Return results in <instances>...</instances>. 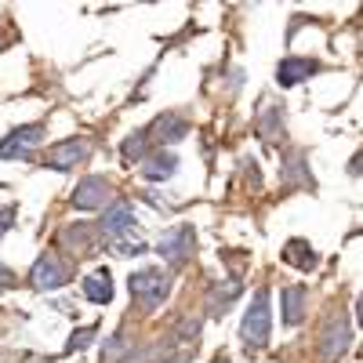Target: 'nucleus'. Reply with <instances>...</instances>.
Wrapping results in <instances>:
<instances>
[{
    "label": "nucleus",
    "instance_id": "1",
    "mask_svg": "<svg viewBox=\"0 0 363 363\" xmlns=\"http://www.w3.org/2000/svg\"><path fill=\"white\" fill-rule=\"evenodd\" d=\"M128 291L138 301L142 313H157L171 298V272H164L157 265H142V269H135L128 277Z\"/></svg>",
    "mask_w": 363,
    "mask_h": 363
},
{
    "label": "nucleus",
    "instance_id": "2",
    "mask_svg": "<svg viewBox=\"0 0 363 363\" xmlns=\"http://www.w3.org/2000/svg\"><path fill=\"white\" fill-rule=\"evenodd\" d=\"M269 330H272V316H269V291L258 287L255 298L247 301L244 323H240V342H244V352L255 356L269 345Z\"/></svg>",
    "mask_w": 363,
    "mask_h": 363
},
{
    "label": "nucleus",
    "instance_id": "3",
    "mask_svg": "<svg viewBox=\"0 0 363 363\" xmlns=\"http://www.w3.org/2000/svg\"><path fill=\"white\" fill-rule=\"evenodd\" d=\"M320 356L327 359V363H338L342 356H345V349H349V342H352V327H349V316H345V309H330L323 320H320Z\"/></svg>",
    "mask_w": 363,
    "mask_h": 363
},
{
    "label": "nucleus",
    "instance_id": "4",
    "mask_svg": "<svg viewBox=\"0 0 363 363\" xmlns=\"http://www.w3.org/2000/svg\"><path fill=\"white\" fill-rule=\"evenodd\" d=\"M157 255H160L171 269H182V265L196 255V225H189V222L171 225V229L157 240Z\"/></svg>",
    "mask_w": 363,
    "mask_h": 363
},
{
    "label": "nucleus",
    "instance_id": "5",
    "mask_svg": "<svg viewBox=\"0 0 363 363\" xmlns=\"http://www.w3.org/2000/svg\"><path fill=\"white\" fill-rule=\"evenodd\" d=\"M48 138V124L37 120V124H22V128H11L8 138L0 142V160H33V153L44 145Z\"/></svg>",
    "mask_w": 363,
    "mask_h": 363
},
{
    "label": "nucleus",
    "instance_id": "6",
    "mask_svg": "<svg viewBox=\"0 0 363 363\" xmlns=\"http://www.w3.org/2000/svg\"><path fill=\"white\" fill-rule=\"evenodd\" d=\"M99 236L106 244H120V240H138V218L131 200H113L99 222Z\"/></svg>",
    "mask_w": 363,
    "mask_h": 363
},
{
    "label": "nucleus",
    "instance_id": "7",
    "mask_svg": "<svg viewBox=\"0 0 363 363\" xmlns=\"http://www.w3.org/2000/svg\"><path fill=\"white\" fill-rule=\"evenodd\" d=\"M69 277H73V269H69V262H62L58 255H40L37 262H33V269H29V277H26V284L33 287V291H58V287H66L69 284Z\"/></svg>",
    "mask_w": 363,
    "mask_h": 363
},
{
    "label": "nucleus",
    "instance_id": "8",
    "mask_svg": "<svg viewBox=\"0 0 363 363\" xmlns=\"http://www.w3.org/2000/svg\"><path fill=\"white\" fill-rule=\"evenodd\" d=\"M69 203L77 211H102V207H109L113 203V182L106 174H84L77 182Z\"/></svg>",
    "mask_w": 363,
    "mask_h": 363
},
{
    "label": "nucleus",
    "instance_id": "9",
    "mask_svg": "<svg viewBox=\"0 0 363 363\" xmlns=\"http://www.w3.org/2000/svg\"><path fill=\"white\" fill-rule=\"evenodd\" d=\"M284 109H287L284 102L265 99L262 109L255 113V131H258V138H262L265 145H280V142H287V113H284Z\"/></svg>",
    "mask_w": 363,
    "mask_h": 363
},
{
    "label": "nucleus",
    "instance_id": "10",
    "mask_svg": "<svg viewBox=\"0 0 363 363\" xmlns=\"http://www.w3.org/2000/svg\"><path fill=\"white\" fill-rule=\"evenodd\" d=\"M145 135H149V142L160 145V149L178 145L182 138H189V116H186V113L167 109V113H160V116L153 120V124L145 128Z\"/></svg>",
    "mask_w": 363,
    "mask_h": 363
},
{
    "label": "nucleus",
    "instance_id": "11",
    "mask_svg": "<svg viewBox=\"0 0 363 363\" xmlns=\"http://www.w3.org/2000/svg\"><path fill=\"white\" fill-rule=\"evenodd\" d=\"M87 157H91V142L87 138H62V142H55L48 153H44V167L73 171V167L87 164Z\"/></svg>",
    "mask_w": 363,
    "mask_h": 363
},
{
    "label": "nucleus",
    "instance_id": "12",
    "mask_svg": "<svg viewBox=\"0 0 363 363\" xmlns=\"http://www.w3.org/2000/svg\"><path fill=\"white\" fill-rule=\"evenodd\" d=\"M280 186L284 189H313L316 193V178L309 171V157L306 149H287L280 160Z\"/></svg>",
    "mask_w": 363,
    "mask_h": 363
},
{
    "label": "nucleus",
    "instance_id": "13",
    "mask_svg": "<svg viewBox=\"0 0 363 363\" xmlns=\"http://www.w3.org/2000/svg\"><path fill=\"white\" fill-rule=\"evenodd\" d=\"M58 244L69 247L80 258H91V251H95V244H99V225L95 222H73V225H66L62 233H58Z\"/></svg>",
    "mask_w": 363,
    "mask_h": 363
},
{
    "label": "nucleus",
    "instance_id": "14",
    "mask_svg": "<svg viewBox=\"0 0 363 363\" xmlns=\"http://www.w3.org/2000/svg\"><path fill=\"white\" fill-rule=\"evenodd\" d=\"M280 316H284V327H298L309 313V284H287L280 291Z\"/></svg>",
    "mask_w": 363,
    "mask_h": 363
},
{
    "label": "nucleus",
    "instance_id": "15",
    "mask_svg": "<svg viewBox=\"0 0 363 363\" xmlns=\"http://www.w3.org/2000/svg\"><path fill=\"white\" fill-rule=\"evenodd\" d=\"M323 66L316 62V58H301V55H287L284 62L277 66V84L280 87H294L301 80H313Z\"/></svg>",
    "mask_w": 363,
    "mask_h": 363
},
{
    "label": "nucleus",
    "instance_id": "16",
    "mask_svg": "<svg viewBox=\"0 0 363 363\" xmlns=\"http://www.w3.org/2000/svg\"><path fill=\"white\" fill-rule=\"evenodd\" d=\"M240 291H244V284H240V277H229V280H222V284H211V291H207V316H225L229 309H233V301L240 298Z\"/></svg>",
    "mask_w": 363,
    "mask_h": 363
},
{
    "label": "nucleus",
    "instance_id": "17",
    "mask_svg": "<svg viewBox=\"0 0 363 363\" xmlns=\"http://www.w3.org/2000/svg\"><path fill=\"white\" fill-rule=\"evenodd\" d=\"M138 171H142L145 182H167V178L178 174V157L171 149H153V153L138 164Z\"/></svg>",
    "mask_w": 363,
    "mask_h": 363
},
{
    "label": "nucleus",
    "instance_id": "18",
    "mask_svg": "<svg viewBox=\"0 0 363 363\" xmlns=\"http://www.w3.org/2000/svg\"><path fill=\"white\" fill-rule=\"evenodd\" d=\"M284 262L294 265V269H301V272H313L320 265V251L309 244V240L294 236V240H287V244H284Z\"/></svg>",
    "mask_w": 363,
    "mask_h": 363
},
{
    "label": "nucleus",
    "instance_id": "19",
    "mask_svg": "<svg viewBox=\"0 0 363 363\" xmlns=\"http://www.w3.org/2000/svg\"><path fill=\"white\" fill-rule=\"evenodd\" d=\"M80 294L87 301H95V306H109L113 301V277H109V269H99V272H91V277L80 280Z\"/></svg>",
    "mask_w": 363,
    "mask_h": 363
},
{
    "label": "nucleus",
    "instance_id": "20",
    "mask_svg": "<svg viewBox=\"0 0 363 363\" xmlns=\"http://www.w3.org/2000/svg\"><path fill=\"white\" fill-rule=\"evenodd\" d=\"M149 153H153V142H149L145 128H142V131H131V135L124 138V145H120V157H124L128 164H142Z\"/></svg>",
    "mask_w": 363,
    "mask_h": 363
},
{
    "label": "nucleus",
    "instance_id": "21",
    "mask_svg": "<svg viewBox=\"0 0 363 363\" xmlns=\"http://www.w3.org/2000/svg\"><path fill=\"white\" fill-rule=\"evenodd\" d=\"M128 352H135V342L128 338V330H116V335L106 342V349H102V359L106 363H124Z\"/></svg>",
    "mask_w": 363,
    "mask_h": 363
},
{
    "label": "nucleus",
    "instance_id": "22",
    "mask_svg": "<svg viewBox=\"0 0 363 363\" xmlns=\"http://www.w3.org/2000/svg\"><path fill=\"white\" fill-rule=\"evenodd\" d=\"M95 335H99V327H95V323L77 327L73 335H69V342H66V356H73V352H84L91 342H95Z\"/></svg>",
    "mask_w": 363,
    "mask_h": 363
},
{
    "label": "nucleus",
    "instance_id": "23",
    "mask_svg": "<svg viewBox=\"0 0 363 363\" xmlns=\"http://www.w3.org/2000/svg\"><path fill=\"white\" fill-rule=\"evenodd\" d=\"M15 218H18V207H15V203H4V207H0V240H4V236L15 229Z\"/></svg>",
    "mask_w": 363,
    "mask_h": 363
},
{
    "label": "nucleus",
    "instance_id": "24",
    "mask_svg": "<svg viewBox=\"0 0 363 363\" xmlns=\"http://www.w3.org/2000/svg\"><path fill=\"white\" fill-rule=\"evenodd\" d=\"M11 287H18V280H15V272L0 262V291H11Z\"/></svg>",
    "mask_w": 363,
    "mask_h": 363
},
{
    "label": "nucleus",
    "instance_id": "25",
    "mask_svg": "<svg viewBox=\"0 0 363 363\" xmlns=\"http://www.w3.org/2000/svg\"><path fill=\"white\" fill-rule=\"evenodd\" d=\"M193 359V349H182V352H167L160 363H189Z\"/></svg>",
    "mask_w": 363,
    "mask_h": 363
},
{
    "label": "nucleus",
    "instance_id": "26",
    "mask_svg": "<svg viewBox=\"0 0 363 363\" xmlns=\"http://www.w3.org/2000/svg\"><path fill=\"white\" fill-rule=\"evenodd\" d=\"M349 174H352V178L359 174V157H352V160H349Z\"/></svg>",
    "mask_w": 363,
    "mask_h": 363
},
{
    "label": "nucleus",
    "instance_id": "27",
    "mask_svg": "<svg viewBox=\"0 0 363 363\" xmlns=\"http://www.w3.org/2000/svg\"><path fill=\"white\" fill-rule=\"evenodd\" d=\"M211 363H233V359H229L225 352H218V356H215V359H211Z\"/></svg>",
    "mask_w": 363,
    "mask_h": 363
}]
</instances>
